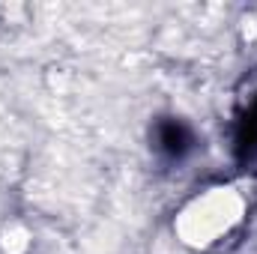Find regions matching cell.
Wrapping results in <instances>:
<instances>
[{"mask_svg":"<svg viewBox=\"0 0 257 254\" xmlns=\"http://www.w3.org/2000/svg\"><path fill=\"white\" fill-rule=\"evenodd\" d=\"M150 147L165 168L183 165L197 147L192 126L180 117H156L150 126Z\"/></svg>","mask_w":257,"mask_h":254,"instance_id":"2","label":"cell"},{"mask_svg":"<svg viewBox=\"0 0 257 254\" xmlns=\"http://www.w3.org/2000/svg\"><path fill=\"white\" fill-rule=\"evenodd\" d=\"M233 162L242 174H257V69L239 81L236 90Z\"/></svg>","mask_w":257,"mask_h":254,"instance_id":"1","label":"cell"}]
</instances>
